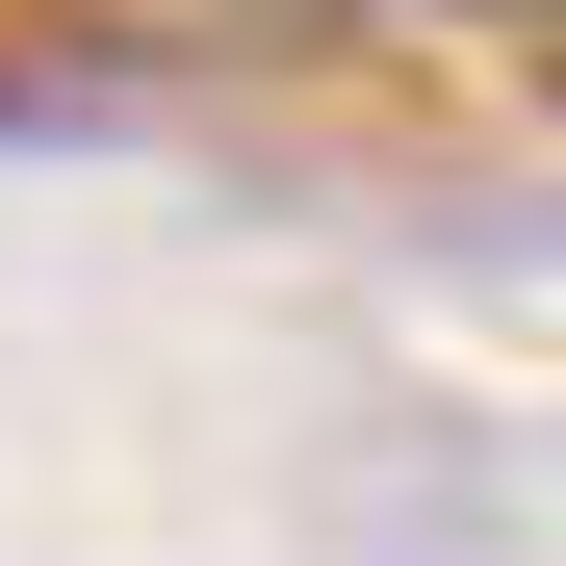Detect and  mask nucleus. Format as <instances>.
Instances as JSON below:
<instances>
[{
  "label": "nucleus",
  "instance_id": "1",
  "mask_svg": "<svg viewBox=\"0 0 566 566\" xmlns=\"http://www.w3.org/2000/svg\"><path fill=\"white\" fill-rule=\"evenodd\" d=\"M438 52H515V77H566V0H412Z\"/></svg>",
  "mask_w": 566,
  "mask_h": 566
}]
</instances>
